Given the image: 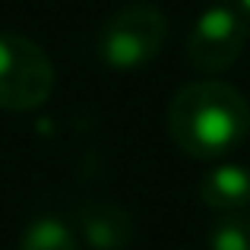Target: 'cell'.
Wrapping results in <instances>:
<instances>
[{
	"label": "cell",
	"instance_id": "obj_6",
	"mask_svg": "<svg viewBox=\"0 0 250 250\" xmlns=\"http://www.w3.org/2000/svg\"><path fill=\"white\" fill-rule=\"evenodd\" d=\"M203 206H209L212 212H238V209L250 206V168L244 165H215L206 171L196 187Z\"/></svg>",
	"mask_w": 250,
	"mask_h": 250
},
{
	"label": "cell",
	"instance_id": "obj_2",
	"mask_svg": "<svg viewBox=\"0 0 250 250\" xmlns=\"http://www.w3.org/2000/svg\"><path fill=\"white\" fill-rule=\"evenodd\" d=\"M168 38V19L155 3H127L98 32V57L114 70H136L162 54Z\"/></svg>",
	"mask_w": 250,
	"mask_h": 250
},
{
	"label": "cell",
	"instance_id": "obj_8",
	"mask_svg": "<svg viewBox=\"0 0 250 250\" xmlns=\"http://www.w3.org/2000/svg\"><path fill=\"white\" fill-rule=\"evenodd\" d=\"M209 250H250V212H222L209 228Z\"/></svg>",
	"mask_w": 250,
	"mask_h": 250
},
{
	"label": "cell",
	"instance_id": "obj_3",
	"mask_svg": "<svg viewBox=\"0 0 250 250\" xmlns=\"http://www.w3.org/2000/svg\"><path fill=\"white\" fill-rule=\"evenodd\" d=\"M54 92V63L42 44L19 32H0V108L32 111Z\"/></svg>",
	"mask_w": 250,
	"mask_h": 250
},
{
	"label": "cell",
	"instance_id": "obj_7",
	"mask_svg": "<svg viewBox=\"0 0 250 250\" xmlns=\"http://www.w3.org/2000/svg\"><path fill=\"white\" fill-rule=\"evenodd\" d=\"M16 250H80V241L61 219L44 215V219H35L22 231Z\"/></svg>",
	"mask_w": 250,
	"mask_h": 250
},
{
	"label": "cell",
	"instance_id": "obj_4",
	"mask_svg": "<svg viewBox=\"0 0 250 250\" xmlns=\"http://www.w3.org/2000/svg\"><path fill=\"white\" fill-rule=\"evenodd\" d=\"M250 22L234 3H215L200 13L187 35V61L203 73H222L241 57Z\"/></svg>",
	"mask_w": 250,
	"mask_h": 250
},
{
	"label": "cell",
	"instance_id": "obj_1",
	"mask_svg": "<svg viewBox=\"0 0 250 250\" xmlns=\"http://www.w3.org/2000/svg\"><path fill=\"white\" fill-rule=\"evenodd\" d=\"M168 133L193 159H222L247 140L250 104L222 80L190 83L168 104Z\"/></svg>",
	"mask_w": 250,
	"mask_h": 250
},
{
	"label": "cell",
	"instance_id": "obj_5",
	"mask_svg": "<svg viewBox=\"0 0 250 250\" xmlns=\"http://www.w3.org/2000/svg\"><path fill=\"white\" fill-rule=\"evenodd\" d=\"M80 231L95 250H124L133 241V215L117 203H85L80 206Z\"/></svg>",
	"mask_w": 250,
	"mask_h": 250
},
{
	"label": "cell",
	"instance_id": "obj_9",
	"mask_svg": "<svg viewBox=\"0 0 250 250\" xmlns=\"http://www.w3.org/2000/svg\"><path fill=\"white\" fill-rule=\"evenodd\" d=\"M238 10L244 13V19L250 22V0H238Z\"/></svg>",
	"mask_w": 250,
	"mask_h": 250
}]
</instances>
